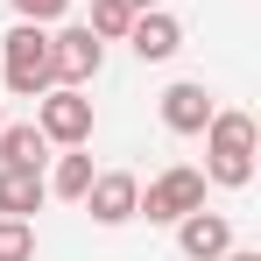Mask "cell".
<instances>
[{
	"label": "cell",
	"instance_id": "obj_16",
	"mask_svg": "<svg viewBox=\"0 0 261 261\" xmlns=\"http://www.w3.org/2000/svg\"><path fill=\"white\" fill-rule=\"evenodd\" d=\"M219 261H261V254H254V247H226Z\"/></svg>",
	"mask_w": 261,
	"mask_h": 261
},
{
	"label": "cell",
	"instance_id": "obj_3",
	"mask_svg": "<svg viewBox=\"0 0 261 261\" xmlns=\"http://www.w3.org/2000/svg\"><path fill=\"white\" fill-rule=\"evenodd\" d=\"M36 127H43L57 148H85L92 141V99H85V85H49L43 99H36Z\"/></svg>",
	"mask_w": 261,
	"mask_h": 261
},
{
	"label": "cell",
	"instance_id": "obj_13",
	"mask_svg": "<svg viewBox=\"0 0 261 261\" xmlns=\"http://www.w3.org/2000/svg\"><path fill=\"white\" fill-rule=\"evenodd\" d=\"M92 36H99V43H106V36H127L134 29V7L127 0H92V21H85Z\"/></svg>",
	"mask_w": 261,
	"mask_h": 261
},
{
	"label": "cell",
	"instance_id": "obj_10",
	"mask_svg": "<svg viewBox=\"0 0 261 261\" xmlns=\"http://www.w3.org/2000/svg\"><path fill=\"white\" fill-rule=\"evenodd\" d=\"M43 198H49L43 170H7V163H0V212H7V219H29V212H43Z\"/></svg>",
	"mask_w": 261,
	"mask_h": 261
},
{
	"label": "cell",
	"instance_id": "obj_9",
	"mask_svg": "<svg viewBox=\"0 0 261 261\" xmlns=\"http://www.w3.org/2000/svg\"><path fill=\"white\" fill-rule=\"evenodd\" d=\"M212 113H219V106H212V92H205V85H191V78L163 92V127H170V134H205V120H212Z\"/></svg>",
	"mask_w": 261,
	"mask_h": 261
},
{
	"label": "cell",
	"instance_id": "obj_14",
	"mask_svg": "<svg viewBox=\"0 0 261 261\" xmlns=\"http://www.w3.org/2000/svg\"><path fill=\"white\" fill-rule=\"evenodd\" d=\"M0 261H36V226L0 212Z\"/></svg>",
	"mask_w": 261,
	"mask_h": 261
},
{
	"label": "cell",
	"instance_id": "obj_4",
	"mask_svg": "<svg viewBox=\"0 0 261 261\" xmlns=\"http://www.w3.org/2000/svg\"><path fill=\"white\" fill-rule=\"evenodd\" d=\"M198 205H205V170H184V163H176V170H163L141 198H134V212H148L155 226H176V219L198 212Z\"/></svg>",
	"mask_w": 261,
	"mask_h": 261
},
{
	"label": "cell",
	"instance_id": "obj_6",
	"mask_svg": "<svg viewBox=\"0 0 261 261\" xmlns=\"http://www.w3.org/2000/svg\"><path fill=\"white\" fill-rule=\"evenodd\" d=\"M134 198H141V184H134L127 170H92V184H85V212L99 219V226H127Z\"/></svg>",
	"mask_w": 261,
	"mask_h": 261
},
{
	"label": "cell",
	"instance_id": "obj_5",
	"mask_svg": "<svg viewBox=\"0 0 261 261\" xmlns=\"http://www.w3.org/2000/svg\"><path fill=\"white\" fill-rule=\"evenodd\" d=\"M99 64H106V43H99L92 29L49 36V71H57V85H85V78H99Z\"/></svg>",
	"mask_w": 261,
	"mask_h": 261
},
{
	"label": "cell",
	"instance_id": "obj_18",
	"mask_svg": "<svg viewBox=\"0 0 261 261\" xmlns=\"http://www.w3.org/2000/svg\"><path fill=\"white\" fill-rule=\"evenodd\" d=\"M0 127H7V99H0Z\"/></svg>",
	"mask_w": 261,
	"mask_h": 261
},
{
	"label": "cell",
	"instance_id": "obj_17",
	"mask_svg": "<svg viewBox=\"0 0 261 261\" xmlns=\"http://www.w3.org/2000/svg\"><path fill=\"white\" fill-rule=\"evenodd\" d=\"M127 7H134V14H148V7H163V0H127Z\"/></svg>",
	"mask_w": 261,
	"mask_h": 261
},
{
	"label": "cell",
	"instance_id": "obj_12",
	"mask_svg": "<svg viewBox=\"0 0 261 261\" xmlns=\"http://www.w3.org/2000/svg\"><path fill=\"white\" fill-rule=\"evenodd\" d=\"M43 184L57 191V198H85V184H92V155H78V148H71V155H57V170H49Z\"/></svg>",
	"mask_w": 261,
	"mask_h": 261
},
{
	"label": "cell",
	"instance_id": "obj_7",
	"mask_svg": "<svg viewBox=\"0 0 261 261\" xmlns=\"http://www.w3.org/2000/svg\"><path fill=\"white\" fill-rule=\"evenodd\" d=\"M176 247H184L191 261H219L226 247H233L226 212H205V205H198V212H184V219H176Z\"/></svg>",
	"mask_w": 261,
	"mask_h": 261
},
{
	"label": "cell",
	"instance_id": "obj_8",
	"mask_svg": "<svg viewBox=\"0 0 261 261\" xmlns=\"http://www.w3.org/2000/svg\"><path fill=\"white\" fill-rule=\"evenodd\" d=\"M127 43H134V57H141V64H170L176 49H184V29H176V14L148 7V14H134Z\"/></svg>",
	"mask_w": 261,
	"mask_h": 261
},
{
	"label": "cell",
	"instance_id": "obj_11",
	"mask_svg": "<svg viewBox=\"0 0 261 261\" xmlns=\"http://www.w3.org/2000/svg\"><path fill=\"white\" fill-rule=\"evenodd\" d=\"M43 155H49V134L36 127V120L0 127V163H7V170H43Z\"/></svg>",
	"mask_w": 261,
	"mask_h": 261
},
{
	"label": "cell",
	"instance_id": "obj_2",
	"mask_svg": "<svg viewBox=\"0 0 261 261\" xmlns=\"http://www.w3.org/2000/svg\"><path fill=\"white\" fill-rule=\"evenodd\" d=\"M0 49H7V92H14V99H43V92L57 85L43 21H21V29H14V36H7Z\"/></svg>",
	"mask_w": 261,
	"mask_h": 261
},
{
	"label": "cell",
	"instance_id": "obj_1",
	"mask_svg": "<svg viewBox=\"0 0 261 261\" xmlns=\"http://www.w3.org/2000/svg\"><path fill=\"white\" fill-rule=\"evenodd\" d=\"M205 176L240 191L254 176V120L247 113H212L205 120Z\"/></svg>",
	"mask_w": 261,
	"mask_h": 261
},
{
	"label": "cell",
	"instance_id": "obj_15",
	"mask_svg": "<svg viewBox=\"0 0 261 261\" xmlns=\"http://www.w3.org/2000/svg\"><path fill=\"white\" fill-rule=\"evenodd\" d=\"M7 7H14L21 21H57V14H64L71 0H7Z\"/></svg>",
	"mask_w": 261,
	"mask_h": 261
}]
</instances>
